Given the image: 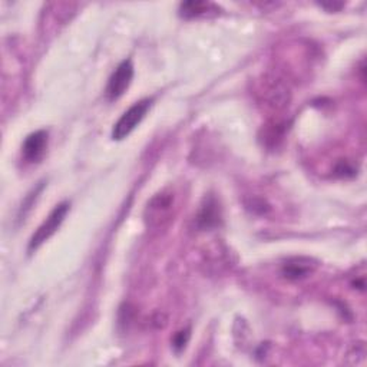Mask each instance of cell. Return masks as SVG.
Instances as JSON below:
<instances>
[{"mask_svg": "<svg viewBox=\"0 0 367 367\" xmlns=\"http://www.w3.org/2000/svg\"><path fill=\"white\" fill-rule=\"evenodd\" d=\"M218 8L212 4L207 2H185L180 6V15L185 19L198 18L201 15H205L208 12H217Z\"/></svg>", "mask_w": 367, "mask_h": 367, "instance_id": "obj_8", "label": "cell"}, {"mask_svg": "<svg viewBox=\"0 0 367 367\" xmlns=\"http://www.w3.org/2000/svg\"><path fill=\"white\" fill-rule=\"evenodd\" d=\"M221 208L214 195L205 197L197 215V227L201 229H210L221 222Z\"/></svg>", "mask_w": 367, "mask_h": 367, "instance_id": "obj_5", "label": "cell"}, {"mask_svg": "<svg viewBox=\"0 0 367 367\" xmlns=\"http://www.w3.org/2000/svg\"><path fill=\"white\" fill-rule=\"evenodd\" d=\"M133 78H134L133 62L130 59L120 62L108 81L106 91H105L106 98L109 100H115V99L120 98L130 88Z\"/></svg>", "mask_w": 367, "mask_h": 367, "instance_id": "obj_3", "label": "cell"}, {"mask_svg": "<svg viewBox=\"0 0 367 367\" xmlns=\"http://www.w3.org/2000/svg\"><path fill=\"white\" fill-rule=\"evenodd\" d=\"M174 204V195L170 192H160L157 194L147 205L145 210V219L148 227H162L171 217Z\"/></svg>", "mask_w": 367, "mask_h": 367, "instance_id": "obj_4", "label": "cell"}, {"mask_svg": "<svg viewBox=\"0 0 367 367\" xmlns=\"http://www.w3.org/2000/svg\"><path fill=\"white\" fill-rule=\"evenodd\" d=\"M151 99H143L137 103H134L127 112H124L112 130V140L113 141H122L125 140L145 118L147 112L150 110Z\"/></svg>", "mask_w": 367, "mask_h": 367, "instance_id": "obj_1", "label": "cell"}, {"mask_svg": "<svg viewBox=\"0 0 367 367\" xmlns=\"http://www.w3.org/2000/svg\"><path fill=\"white\" fill-rule=\"evenodd\" d=\"M190 337H191V330L190 329H184V330H180L178 333H175V336L172 337V347L177 353L182 351L188 341H190Z\"/></svg>", "mask_w": 367, "mask_h": 367, "instance_id": "obj_9", "label": "cell"}, {"mask_svg": "<svg viewBox=\"0 0 367 367\" xmlns=\"http://www.w3.org/2000/svg\"><path fill=\"white\" fill-rule=\"evenodd\" d=\"M317 264L311 259L306 257H296L289 260L283 269L281 273L287 280H301L307 276H310L316 270Z\"/></svg>", "mask_w": 367, "mask_h": 367, "instance_id": "obj_7", "label": "cell"}, {"mask_svg": "<svg viewBox=\"0 0 367 367\" xmlns=\"http://www.w3.org/2000/svg\"><path fill=\"white\" fill-rule=\"evenodd\" d=\"M336 172L341 177H346L348 172H350V175H354V168H351L347 162H340L336 168Z\"/></svg>", "mask_w": 367, "mask_h": 367, "instance_id": "obj_10", "label": "cell"}, {"mask_svg": "<svg viewBox=\"0 0 367 367\" xmlns=\"http://www.w3.org/2000/svg\"><path fill=\"white\" fill-rule=\"evenodd\" d=\"M46 147H48V133L36 131L31 134L22 145L24 158L28 162H38L43 157Z\"/></svg>", "mask_w": 367, "mask_h": 367, "instance_id": "obj_6", "label": "cell"}, {"mask_svg": "<svg viewBox=\"0 0 367 367\" xmlns=\"http://www.w3.org/2000/svg\"><path fill=\"white\" fill-rule=\"evenodd\" d=\"M69 211V204L62 202L55 207V210L49 214V217L43 221V224L36 229L29 241V252H36L43 242H46L61 227L66 214Z\"/></svg>", "mask_w": 367, "mask_h": 367, "instance_id": "obj_2", "label": "cell"}]
</instances>
